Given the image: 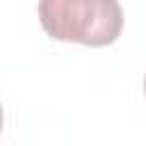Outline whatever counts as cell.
<instances>
[{
	"instance_id": "obj_1",
	"label": "cell",
	"mask_w": 146,
	"mask_h": 146,
	"mask_svg": "<svg viewBox=\"0 0 146 146\" xmlns=\"http://www.w3.org/2000/svg\"><path fill=\"white\" fill-rule=\"evenodd\" d=\"M39 23L50 39L91 48L121 36L123 9L119 0H39Z\"/></svg>"
},
{
	"instance_id": "obj_2",
	"label": "cell",
	"mask_w": 146,
	"mask_h": 146,
	"mask_svg": "<svg viewBox=\"0 0 146 146\" xmlns=\"http://www.w3.org/2000/svg\"><path fill=\"white\" fill-rule=\"evenodd\" d=\"M144 94H146V78H144Z\"/></svg>"
}]
</instances>
